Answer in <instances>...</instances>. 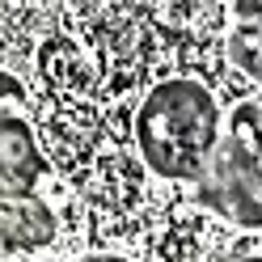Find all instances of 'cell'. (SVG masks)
<instances>
[{
  "label": "cell",
  "mask_w": 262,
  "mask_h": 262,
  "mask_svg": "<svg viewBox=\"0 0 262 262\" xmlns=\"http://www.w3.org/2000/svg\"><path fill=\"white\" fill-rule=\"evenodd\" d=\"M228 59L262 85V0H237V17L228 30Z\"/></svg>",
  "instance_id": "obj_5"
},
{
  "label": "cell",
  "mask_w": 262,
  "mask_h": 262,
  "mask_svg": "<svg viewBox=\"0 0 262 262\" xmlns=\"http://www.w3.org/2000/svg\"><path fill=\"white\" fill-rule=\"evenodd\" d=\"M76 262H127L119 254H85V258H76Z\"/></svg>",
  "instance_id": "obj_7"
},
{
  "label": "cell",
  "mask_w": 262,
  "mask_h": 262,
  "mask_svg": "<svg viewBox=\"0 0 262 262\" xmlns=\"http://www.w3.org/2000/svg\"><path fill=\"white\" fill-rule=\"evenodd\" d=\"M233 131H241V136L262 152V93L250 97V102H241L233 110Z\"/></svg>",
  "instance_id": "obj_6"
},
{
  "label": "cell",
  "mask_w": 262,
  "mask_h": 262,
  "mask_svg": "<svg viewBox=\"0 0 262 262\" xmlns=\"http://www.w3.org/2000/svg\"><path fill=\"white\" fill-rule=\"evenodd\" d=\"M0 237L5 250H34L55 237V211L34 194H0Z\"/></svg>",
  "instance_id": "obj_4"
},
{
  "label": "cell",
  "mask_w": 262,
  "mask_h": 262,
  "mask_svg": "<svg viewBox=\"0 0 262 262\" xmlns=\"http://www.w3.org/2000/svg\"><path fill=\"white\" fill-rule=\"evenodd\" d=\"M42 152L21 114H0V194H34L42 178Z\"/></svg>",
  "instance_id": "obj_3"
},
{
  "label": "cell",
  "mask_w": 262,
  "mask_h": 262,
  "mask_svg": "<svg viewBox=\"0 0 262 262\" xmlns=\"http://www.w3.org/2000/svg\"><path fill=\"white\" fill-rule=\"evenodd\" d=\"M194 199L237 228H262V152L241 131L228 127L220 136L203 178L194 182Z\"/></svg>",
  "instance_id": "obj_2"
},
{
  "label": "cell",
  "mask_w": 262,
  "mask_h": 262,
  "mask_svg": "<svg viewBox=\"0 0 262 262\" xmlns=\"http://www.w3.org/2000/svg\"><path fill=\"white\" fill-rule=\"evenodd\" d=\"M220 106L199 80H161L136 114L140 157L157 178L199 182L220 144Z\"/></svg>",
  "instance_id": "obj_1"
}]
</instances>
